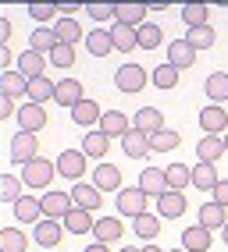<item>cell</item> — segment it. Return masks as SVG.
Returning <instances> with one entry per match:
<instances>
[{"instance_id":"cell-21","label":"cell","mask_w":228,"mask_h":252,"mask_svg":"<svg viewBox=\"0 0 228 252\" xmlns=\"http://www.w3.org/2000/svg\"><path fill=\"white\" fill-rule=\"evenodd\" d=\"M218 181H221L218 167L196 160V167H192V189H200V192H214V189H218Z\"/></svg>"},{"instance_id":"cell-27","label":"cell","mask_w":228,"mask_h":252,"mask_svg":"<svg viewBox=\"0 0 228 252\" xmlns=\"http://www.w3.org/2000/svg\"><path fill=\"white\" fill-rule=\"evenodd\" d=\"M132 128L146 131V135H153V131L164 128V114H160L157 107H139V110H136V117H132Z\"/></svg>"},{"instance_id":"cell-18","label":"cell","mask_w":228,"mask_h":252,"mask_svg":"<svg viewBox=\"0 0 228 252\" xmlns=\"http://www.w3.org/2000/svg\"><path fill=\"white\" fill-rule=\"evenodd\" d=\"M121 149H125V157H132V160H143V157L153 153V149H150V135L139 131V128H132V131L121 139Z\"/></svg>"},{"instance_id":"cell-26","label":"cell","mask_w":228,"mask_h":252,"mask_svg":"<svg viewBox=\"0 0 228 252\" xmlns=\"http://www.w3.org/2000/svg\"><path fill=\"white\" fill-rule=\"evenodd\" d=\"M196 224L207 227V231H221V227L228 224V213H225L221 203H214V199H210V203L200 206V220H196Z\"/></svg>"},{"instance_id":"cell-3","label":"cell","mask_w":228,"mask_h":252,"mask_svg":"<svg viewBox=\"0 0 228 252\" xmlns=\"http://www.w3.org/2000/svg\"><path fill=\"white\" fill-rule=\"evenodd\" d=\"M39 157V139L32 135V131H14V139H11V163H18V167H25V163H32Z\"/></svg>"},{"instance_id":"cell-56","label":"cell","mask_w":228,"mask_h":252,"mask_svg":"<svg viewBox=\"0 0 228 252\" xmlns=\"http://www.w3.org/2000/svg\"><path fill=\"white\" fill-rule=\"evenodd\" d=\"M143 252H164V249H160V245H146Z\"/></svg>"},{"instance_id":"cell-57","label":"cell","mask_w":228,"mask_h":252,"mask_svg":"<svg viewBox=\"0 0 228 252\" xmlns=\"http://www.w3.org/2000/svg\"><path fill=\"white\" fill-rule=\"evenodd\" d=\"M221 242H225V245H228V224H225V227H221Z\"/></svg>"},{"instance_id":"cell-17","label":"cell","mask_w":228,"mask_h":252,"mask_svg":"<svg viewBox=\"0 0 228 252\" xmlns=\"http://www.w3.org/2000/svg\"><path fill=\"white\" fill-rule=\"evenodd\" d=\"M14 220H18V224H32V227H36V224L43 220V203H39L36 195H22L18 203H14Z\"/></svg>"},{"instance_id":"cell-6","label":"cell","mask_w":228,"mask_h":252,"mask_svg":"<svg viewBox=\"0 0 228 252\" xmlns=\"http://www.w3.org/2000/svg\"><path fill=\"white\" fill-rule=\"evenodd\" d=\"M39 203H43V217H46V220H64V217L75 210L72 192H46V195H39Z\"/></svg>"},{"instance_id":"cell-51","label":"cell","mask_w":228,"mask_h":252,"mask_svg":"<svg viewBox=\"0 0 228 252\" xmlns=\"http://www.w3.org/2000/svg\"><path fill=\"white\" fill-rule=\"evenodd\" d=\"M214 203H221V206L228 210V178L218 181V189H214Z\"/></svg>"},{"instance_id":"cell-13","label":"cell","mask_w":228,"mask_h":252,"mask_svg":"<svg viewBox=\"0 0 228 252\" xmlns=\"http://www.w3.org/2000/svg\"><path fill=\"white\" fill-rule=\"evenodd\" d=\"M168 64L171 68H192V64H196V46H192L189 39H171L168 43Z\"/></svg>"},{"instance_id":"cell-24","label":"cell","mask_w":228,"mask_h":252,"mask_svg":"<svg viewBox=\"0 0 228 252\" xmlns=\"http://www.w3.org/2000/svg\"><path fill=\"white\" fill-rule=\"evenodd\" d=\"M93 185H96L100 192H121V171H118L114 163H100V167L93 171Z\"/></svg>"},{"instance_id":"cell-20","label":"cell","mask_w":228,"mask_h":252,"mask_svg":"<svg viewBox=\"0 0 228 252\" xmlns=\"http://www.w3.org/2000/svg\"><path fill=\"white\" fill-rule=\"evenodd\" d=\"M196 153L203 163H218L221 157H228V146H225V135H203L196 142Z\"/></svg>"},{"instance_id":"cell-15","label":"cell","mask_w":228,"mask_h":252,"mask_svg":"<svg viewBox=\"0 0 228 252\" xmlns=\"http://www.w3.org/2000/svg\"><path fill=\"white\" fill-rule=\"evenodd\" d=\"M46 121H50V117H46V107H39V103H22V110H18V125H22V131H32V135H36L39 128H46Z\"/></svg>"},{"instance_id":"cell-58","label":"cell","mask_w":228,"mask_h":252,"mask_svg":"<svg viewBox=\"0 0 228 252\" xmlns=\"http://www.w3.org/2000/svg\"><path fill=\"white\" fill-rule=\"evenodd\" d=\"M171 252H186V249H171Z\"/></svg>"},{"instance_id":"cell-38","label":"cell","mask_w":228,"mask_h":252,"mask_svg":"<svg viewBox=\"0 0 228 252\" xmlns=\"http://www.w3.org/2000/svg\"><path fill=\"white\" fill-rule=\"evenodd\" d=\"M132 227H136V238H146V242L153 245V238L160 234V217L157 213H143V217L132 220Z\"/></svg>"},{"instance_id":"cell-11","label":"cell","mask_w":228,"mask_h":252,"mask_svg":"<svg viewBox=\"0 0 228 252\" xmlns=\"http://www.w3.org/2000/svg\"><path fill=\"white\" fill-rule=\"evenodd\" d=\"M82 99H86V89H82V82H78V78H61V82H57V99H54L57 107L75 110Z\"/></svg>"},{"instance_id":"cell-31","label":"cell","mask_w":228,"mask_h":252,"mask_svg":"<svg viewBox=\"0 0 228 252\" xmlns=\"http://www.w3.org/2000/svg\"><path fill=\"white\" fill-rule=\"evenodd\" d=\"M146 11L150 7H143V4H118V11H114V22L118 25H128V29H143L146 22Z\"/></svg>"},{"instance_id":"cell-52","label":"cell","mask_w":228,"mask_h":252,"mask_svg":"<svg viewBox=\"0 0 228 252\" xmlns=\"http://www.w3.org/2000/svg\"><path fill=\"white\" fill-rule=\"evenodd\" d=\"M11 32H14L11 18H0V46H11Z\"/></svg>"},{"instance_id":"cell-50","label":"cell","mask_w":228,"mask_h":252,"mask_svg":"<svg viewBox=\"0 0 228 252\" xmlns=\"http://www.w3.org/2000/svg\"><path fill=\"white\" fill-rule=\"evenodd\" d=\"M0 68H4V71H14V68H18V57L11 54V46H0Z\"/></svg>"},{"instance_id":"cell-53","label":"cell","mask_w":228,"mask_h":252,"mask_svg":"<svg viewBox=\"0 0 228 252\" xmlns=\"http://www.w3.org/2000/svg\"><path fill=\"white\" fill-rule=\"evenodd\" d=\"M61 18H75V11H82V7H75V4H61Z\"/></svg>"},{"instance_id":"cell-2","label":"cell","mask_w":228,"mask_h":252,"mask_svg":"<svg viewBox=\"0 0 228 252\" xmlns=\"http://www.w3.org/2000/svg\"><path fill=\"white\" fill-rule=\"evenodd\" d=\"M54 174H57V163H54V160H43V157H36L32 163L22 167V181H25L29 192H32V189H46V185L54 181Z\"/></svg>"},{"instance_id":"cell-55","label":"cell","mask_w":228,"mask_h":252,"mask_svg":"<svg viewBox=\"0 0 228 252\" xmlns=\"http://www.w3.org/2000/svg\"><path fill=\"white\" fill-rule=\"evenodd\" d=\"M118 252H143V249H136V245H121Z\"/></svg>"},{"instance_id":"cell-14","label":"cell","mask_w":228,"mask_h":252,"mask_svg":"<svg viewBox=\"0 0 228 252\" xmlns=\"http://www.w3.org/2000/svg\"><path fill=\"white\" fill-rule=\"evenodd\" d=\"M189 206H186V192H175V189H168L164 195L157 199V217L160 220H175V217H182Z\"/></svg>"},{"instance_id":"cell-28","label":"cell","mask_w":228,"mask_h":252,"mask_svg":"<svg viewBox=\"0 0 228 252\" xmlns=\"http://www.w3.org/2000/svg\"><path fill=\"white\" fill-rule=\"evenodd\" d=\"M50 99H57V82H50L46 75L29 82V103H39V107H46Z\"/></svg>"},{"instance_id":"cell-22","label":"cell","mask_w":228,"mask_h":252,"mask_svg":"<svg viewBox=\"0 0 228 252\" xmlns=\"http://www.w3.org/2000/svg\"><path fill=\"white\" fill-rule=\"evenodd\" d=\"M125 227H121V217H96V227H93V242H104L111 245L114 238H121Z\"/></svg>"},{"instance_id":"cell-37","label":"cell","mask_w":228,"mask_h":252,"mask_svg":"<svg viewBox=\"0 0 228 252\" xmlns=\"http://www.w3.org/2000/svg\"><path fill=\"white\" fill-rule=\"evenodd\" d=\"M25 195V181H22V174H4L0 178V199H4V203H18V199Z\"/></svg>"},{"instance_id":"cell-32","label":"cell","mask_w":228,"mask_h":252,"mask_svg":"<svg viewBox=\"0 0 228 252\" xmlns=\"http://www.w3.org/2000/svg\"><path fill=\"white\" fill-rule=\"evenodd\" d=\"M111 39H114V50L132 54V50H139V29H128V25H118V22H114Z\"/></svg>"},{"instance_id":"cell-19","label":"cell","mask_w":228,"mask_h":252,"mask_svg":"<svg viewBox=\"0 0 228 252\" xmlns=\"http://www.w3.org/2000/svg\"><path fill=\"white\" fill-rule=\"evenodd\" d=\"M100 117H104V110H100V103H96V99H82V103H78L75 110H72V125H78V128H89V125H96L100 128Z\"/></svg>"},{"instance_id":"cell-36","label":"cell","mask_w":228,"mask_h":252,"mask_svg":"<svg viewBox=\"0 0 228 252\" xmlns=\"http://www.w3.org/2000/svg\"><path fill=\"white\" fill-rule=\"evenodd\" d=\"M178 142H182V135H178L175 128H168V125L150 135V149H153V153H175Z\"/></svg>"},{"instance_id":"cell-45","label":"cell","mask_w":228,"mask_h":252,"mask_svg":"<svg viewBox=\"0 0 228 252\" xmlns=\"http://www.w3.org/2000/svg\"><path fill=\"white\" fill-rule=\"evenodd\" d=\"M160 43H164V32H160V25L146 22V25L139 29V46H143V50H157Z\"/></svg>"},{"instance_id":"cell-7","label":"cell","mask_w":228,"mask_h":252,"mask_svg":"<svg viewBox=\"0 0 228 252\" xmlns=\"http://www.w3.org/2000/svg\"><path fill=\"white\" fill-rule=\"evenodd\" d=\"M200 128L203 135H228V110L218 103H207L200 110Z\"/></svg>"},{"instance_id":"cell-46","label":"cell","mask_w":228,"mask_h":252,"mask_svg":"<svg viewBox=\"0 0 228 252\" xmlns=\"http://www.w3.org/2000/svg\"><path fill=\"white\" fill-rule=\"evenodd\" d=\"M50 64H54V68H75V46L61 43L54 54H50Z\"/></svg>"},{"instance_id":"cell-8","label":"cell","mask_w":228,"mask_h":252,"mask_svg":"<svg viewBox=\"0 0 228 252\" xmlns=\"http://www.w3.org/2000/svg\"><path fill=\"white\" fill-rule=\"evenodd\" d=\"M64 234H68V231H64L61 220H46V217H43V220L32 227V242L43 245V249H57V242H64Z\"/></svg>"},{"instance_id":"cell-34","label":"cell","mask_w":228,"mask_h":252,"mask_svg":"<svg viewBox=\"0 0 228 252\" xmlns=\"http://www.w3.org/2000/svg\"><path fill=\"white\" fill-rule=\"evenodd\" d=\"M107 149H111V139L104 135L100 128L86 131V139H82V153H86V157H93V160H104V157H107Z\"/></svg>"},{"instance_id":"cell-44","label":"cell","mask_w":228,"mask_h":252,"mask_svg":"<svg viewBox=\"0 0 228 252\" xmlns=\"http://www.w3.org/2000/svg\"><path fill=\"white\" fill-rule=\"evenodd\" d=\"M150 82L157 89H175L178 86V68H171V64H160V68H153V75H150Z\"/></svg>"},{"instance_id":"cell-25","label":"cell","mask_w":228,"mask_h":252,"mask_svg":"<svg viewBox=\"0 0 228 252\" xmlns=\"http://www.w3.org/2000/svg\"><path fill=\"white\" fill-rule=\"evenodd\" d=\"M57 46H61L57 32H54V29H46V25H39V29L29 36V50H36V54H43V57H50Z\"/></svg>"},{"instance_id":"cell-39","label":"cell","mask_w":228,"mask_h":252,"mask_svg":"<svg viewBox=\"0 0 228 252\" xmlns=\"http://www.w3.org/2000/svg\"><path fill=\"white\" fill-rule=\"evenodd\" d=\"M54 32H57V39H61V43H68V46H75L78 39H86V36H82V25H78L75 18H57Z\"/></svg>"},{"instance_id":"cell-30","label":"cell","mask_w":228,"mask_h":252,"mask_svg":"<svg viewBox=\"0 0 228 252\" xmlns=\"http://www.w3.org/2000/svg\"><path fill=\"white\" fill-rule=\"evenodd\" d=\"M210 242H214V238H210V231L200 227V224H192V227L182 231V249H186V252H207Z\"/></svg>"},{"instance_id":"cell-16","label":"cell","mask_w":228,"mask_h":252,"mask_svg":"<svg viewBox=\"0 0 228 252\" xmlns=\"http://www.w3.org/2000/svg\"><path fill=\"white\" fill-rule=\"evenodd\" d=\"M64 231H68V234H78V238H86V234H93V227H96V217L89 213V210H72L68 217H64Z\"/></svg>"},{"instance_id":"cell-54","label":"cell","mask_w":228,"mask_h":252,"mask_svg":"<svg viewBox=\"0 0 228 252\" xmlns=\"http://www.w3.org/2000/svg\"><path fill=\"white\" fill-rule=\"evenodd\" d=\"M82 252H111V245H104V242H89Z\"/></svg>"},{"instance_id":"cell-35","label":"cell","mask_w":228,"mask_h":252,"mask_svg":"<svg viewBox=\"0 0 228 252\" xmlns=\"http://www.w3.org/2000/svg\"><path fill=\"white\" fill-rule=\"evenodd\" d=\"M86 50H89L93 57H107V54H114V39H111V32H104V29L86 32Z\"/></svg>"},{"instance_id":"cell-12","label":"cell","mask_w":228,"mask_h":252,"mask_svg":"<svg viewBox=\"0 0 228 252\" xmlns=\"http://www.w3.org/2000/svg\"><path fill=\"white\" fill-rule=\"evenodd\" d=\"M139 189L150 199H160L168 192V171H164V167H146V171L139 174Z\"/></svg>"},{"instance_id":"cell-23","label":"cell","mask_w":228,"mask_h":252,"mask_svg":"<svg viewBox=\"0 0 228 252\" xmlns=\"http://www.w3.org/2000/svg\"><path fill=\"white\" fill-rule=\"evenodd\" d=\"M203 96L210 99V103H225L228 99V71H210L207 82H203Z\"/></svg>"},{"instance_id":"cell-5","label":"cell","mask_w":228,"mask_h":252,"mask_svg":"<svg viewBox=\"0 0 228 252\" xmlns=\"http://www.w3.org/2000/svg\"><path fill=\"white\" fill-rule=\"evenodd\" d=\"M146 199H150V195H146L139 185H136V189H121V192H118V203H114V210H118L121 217H132V220H136V217L150 213V210H146Z\"/></svg>"},{"instance_id":"cell-40","label":"cell","mask_w":228,"mask_h":252,"mask_svg":"<svg viewBox=\"0 0 228 252\" xmlns=\"http://www.w3.org/2000/svg\"><path fill=\"white\" fill-rule=\"evenodd\" d=\"M25 249H29V238L18 227H4L0 231V252H25Z\"/></svg>"},{"instance_id":"cell-59","label":"cell","mask_w":228,"mask_h":252,"mask_svg":"<svg viewBox=\"0 0 228 252\" xmlns=\"http://www.w3.org/2000/svg\"><path fill=\"white\" fill-rule=\"evenodd\" d=\"M225 146H228V135H225Z\"/></svg>"},{"instance_id":"cell-29","label":"cell","mask_w":228,"mask_h":252,"mask_svg":"<svg viewBox=\"0 0 228 252\" xmlns=\"http://www.w3.org/2000/svg\"><path fill=\"white\" fill-rule=\"evenodd\" d=\"M43 68H46V57L36 54V50H25V54H18V68L14 71L32 82V78H43Z\"/></svg>"},{"instance_id":"cell-4","label":"cell","mask_w":228,"mask_h":252,"mask_svg":"<svg viewBox=\"0 0 228 252\" xmlns=\"http://www.w3.org/2000/svg\"><path fill=\"white\" fill-rule=\"evenodd\" d=\"M86 160L89 157L82 153V149H64V153H57V174L78 185L86 178Z\"/></svg>"},{"instance_id":"cell-1","label":"cell","mask_w":228,"mask_h":252,"mask_svg":"<svg viewBox=\"0 0 228 252\" xmlns=\"http://www.w3.org/2000/svg\"><path fill=\"white\" fill-rule=\"evenodd\" d=\"M146 82H150V75H146V68H143V64H136V61H125L121 68L114 71V89L125 93V96L143 93V89H146Z\"/></svg>"},{"instance_id":"cell-10","label":"cell","mask_w":228,"mask_h":252,"mask_svg":"<svg viewBox=\"0 0 228 252\" xmlns=\"http://www.w3.org/2000/svg\"><path fill=\"white\" fill-rule=\"evenodd\" d=\"M100 131H104L107 139H125L128 131H132V117L121 114V110H104V117H100Z\"/></svg>"},{"instance_id":"cell-9","label":"cell","mask_w":228,"mask_h":252,"mask_svg":"<svg viewBox=\"0 0 228 252\" xmlns=\"http://www.w3.org/2000/svg\"><path fill=\"white\" fill-rule=\"evenodd\" d=\"M72 199H75L78 210H89V213L104 206V192L96 189L93 181H78V185H72Z\"/></svg>"},{"instance_id":"cell-48","label":"cell","mask_w":228,"mask_h":252,"mask_svg":"<svg viewBox=\"0 0 228 252\" xmlns=\"http://www.w3.org/2000/svg\"><path fill=\"white\" fill-rule=\"evenodd\" d=\"M29 14H32L39 25H46L50 18H57V4H29Z\"/></svg>"},{"instance_id":"cell-43","label":"cell","mask_w":228,"mask_h":252,"mask_svg":"<svg viewBox=\"0 0 228 252\" xmlns=\"http://www.w3.org/2000/svg\"><path fill=\"white\" fill-rule=\"evenodd\" d=\"M186 39L196 46V50H210V46L218 43V32L210 29V25H200V29H189V32H186Z\"/></svg>"},{"instance_id":"cell-42","label":"cell","mask_w":228,"mask_h":252,"mask_svg":"<svg viewBox=\"0 0 228 252\" xmlns=\"http://www.w3.org/2000/svg\"><path fill=\"white\" fill-rule=\"evenodd\" d=\"M207 18H210V7H207V4H186V7H182V22H186L189 29H200V25H210Z\"/></svg>"},{"instance_id":"cell-41","label":"cell","mask_w":228,"mask_h":252,"mask_svg":"<svg viewBox=\"0 0 228 252\" xmlns=\"http://www.w3.org/2000/svg\"><path fill=\"white\" fill-rule=\"evenodd\" d=\"M164 171H168V189H175V192H182L186 185H192V167H186V163H171Z\"/></svg>"},{"instance_id":"cell-47","label":"cell","mask_w":228,"mask_h":252,"mask_svg":"<svg viewBox=\"0 0 228 252\" xmlns=\"http://www.w3.org/2000/svg\"><path fill=\"white\" fill-rule=\"evenodd\" d=\"M114 11H118V4H86V14L93 22H111Z\"/></svg>"},{"instance_id":"cell-49","label":"cell","mask_w":228,"mask_h":252,"mask_svg":"<svg viewBox=\"0 0 228 252\" xmlns=\"http://www.w3.org/2000/svg\"><path fill=\"white\" fill-rule=\"evenodd\" d=\"M18 103H14V99L11 96H4V93H0V117H18Z\"/></svg>"},{"instance_id":"cell-33","label":"cell","mask_w":228,"mask_h":252,"mask_svg":"<svg viewBox=\"0 0 228 252\" xmlns=\"http://www.w3.org/2000/svg\"><path fill=\"white\" fill-rule=\"evenodd\" d=\"M0 93L11 96V99H18V96L29 99V78L18 75V71H4V75H0Z\"/></svg>"}]
</instances>
